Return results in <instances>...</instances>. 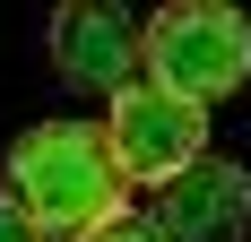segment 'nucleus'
I'll return each instance as SVG.
<instances>
[{
  "label": "nucleus",
  "instance_id": "0eeeda50",
  "mask_svg": "<svg viewBox=\"0 0 251 242\" xmlns=\"http://www.w3.org/2000/svg\"><path fill=\"white\" fill-rule=\"evenodd\" d=\"M87 242H156V225L148 217H122V225H104V234H87Z\"/></svg>",
  "mask_w": 251,
  "mask_h": 242
},
{
  "label": "nucleus",
  "instance_id": "f257e3e1",
  "mask_svg": "<svg viewBox=\"0 0 251 242\" xmlns=\"http://www.w3.org/2000/svg\"><path fill=\"white\" fill-rule=\"evenodd\" d=\"M9 199H18L26 217L44 225V234H104V225H122L130 208V182L113 165V139H104V121H35L18 130L9 147Z\"/></svg>",
  "mask_w": 251,
  "mask_h": 242
},
{
  "label": "nucleus",
  "instance_id": "39448f33",
  "mask_svg": "<svg viewBox=\"0 0 251 242\" xmlns=\"http://www.w3.org/2000/svg\"><path fill=\"white\" fill-rule=\"evenodd\" d=\"M148 225L156 242H234L251 225V173L234 156H200L191 173H174L148 199Z\"/></svg>",
  "mask_w": 251,
  "mask_h": 242
},
{
  "label": "nucleus",
  "instance_id": "20e7f679",
  "mask_svg": "<svg viewBox=\"0 0 251 242\" xmlns=\"http://www.w3.org/2000/svg\"><path fill=\"white\" fill-rule=\"evenodd\" d=\"M52 70L87 87V96H122L148 78V26L130 18V9H104V0H70V9H52Z\"/></svg>",
  "mask_w": 251,
  "mask_h": 242
},
{
  "label": "nucleus",
  "instance_id": "f03ea898",
  "mask_svg": "<svg viewBox=\"0 0 251 242\" xmlns=\"http://www.w3.org/2000/svg\"><path fill=\"white\" fill-rule=\"evenodd\" d=\"M148 78L174 87L191 104H217L251 78V18L226 0H182V9H156L148 26Z\"/></svg>",
  "mask_w": 251,
  "mask_h": 242
},
{
  "label": "nucleus",
  "instance_id": "423d86ee",
  "mask_svg": "<svg viewBox=\"0 0 251 242\" xmlns=\"http://www.w3.org/2000/svg\"><path fill=\"white\" fill-rule=\"evenodd\" d=\"M0 242H52V234H44L35 217H26V208H18L9 191H0Z\"/></svg>",
  "mask_w": 251,
  "mask_h": 242
},
{
  "label": "nucleus",
  "instance_id": "7ed1b4c3",
  "mask_svg": "<svg viewBox=\"0 0 251 242\" xmlns=\"http://www.w3.org/2000/svg\"><path fill=\"white\" fill-rule=\"evenodd\" d=\"M104 139H113V165H122V182H148V191H165L174 173H191L208 156V104L174 96V87H156V78H139V87H122L113 96V113H104Z\"/></svg>",
  "mask_w": 251,
  "mask_h": 242
}]
</instances>
